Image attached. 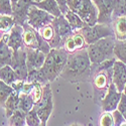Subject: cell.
Segmentation results:
<instances>
[{
    "mask_svg": "<svg viewBox=\"0 0 126 126\" xmlns=\"http://www.w3.org/2000/svg\"><path fill=\"white\" fill-rule=\"evenodd\" d=\"M67 5L89 26L98 23V8L92 0H67Z\"/></svg>",
    "mask_w": 126,
    "mask_h": 126,
    "instance_id": "obj_5",
    "label": "cell"
},
{
    "mask_svg": "<svg viewBox=\"0 0 126 126\" xmlns=\"http://www.w3.org/2000/svg\"><path fill=\"white\" fill-rule=\"evenodd\" d=\"M56 17L51 15L50 13L45 11V10L40 9L34 5H32L29 9L28 12V18H27V23L33 27L36 30H40L47 25L51 24Z\"/></svg>",
    "mask_w": 126,
    "mask_h": 126,
    "instance_id": "obj_8",
    "label": "cell"
},
{
    "mask_svg": "<svg viewBox=\"0 0 126 126\" xmlns=\"http://www.w3.org/2000/svg\"><path fill=\"white\" fill-rule=\"evenodd\" d=\"M8 47L13 51H17L20 48H24L23 44V26L15 24L13 28L9 31Z\"/></svg>",
    "mask_w": 126,
    "mask_h": 126,
    "instance_id": "obj_16",
    "label": "cell"
},
{
    "mask_svg": "<svg viewBox=\"0 0 126 126\" xmlns=\"http://www.w3.org/2000/svg\"><path fill=\"white\" fill-rule=\"evenodd\" d=\"M11 68L15 71L20 80L25 81L28 76V68L26 65V47L13 51Z\"/></svg>",
    "mask_w": 126,
    "mask_h": 126,
    "instance_id": "obj_9",
    "label": "cell"
},
{
    "mask_svg": "<svg viewBox=\"0 0 126 126\" xmlns=\"http://www.w3.org/2000/svg\"><path fill=\"white\" fill-rule=\"evenodd\" d=\"M12 57L13 50L8 47L7 44L0 40V65H1V67L11 65Z\"/></svg>",
    "mask_w": 126,
    "mask_h": 126,
    "instance_id": "obj_21",
    "label": "cell"
},
{
    "mask_svg": "<svg viewBox=\"0 0 126 126\" xmlns=\"http://www.w3.org/2000/svg\"><path fill=\"white\" fill-rule=\"evenodd\" d=\"M56 1L58 2L59 6H60V9L63 14H66L68 11H69V7L67 5V0H56Z\"/></svg>",
    "mask_w": 126,
    "mask_h": 126,
    "instance_id": "obj_37",
    "label": "cell"
},
{
    "mask_svg": "<svg viewBox=\"0 0 126 126\" xmlns=\"http://www.w3.org/2000/svg\"><path fill=\"white\" fill-rule=\"evenodd\" d=\"M121 96H122V93H120L117 90L116 86H115L114 83L112 82L109 87L107 95L105 96V98L103 99V101L100 105L102 110L105 112H113L114 110H116L118 104L120 102Z\"/></svg>",
    "mask_w": 126,
    "mask_h": 126,
    "instance_id": "obj_12",
    "label": "cell"
},
{
    "mask_svg": "<svg viewBox=\"0 0 126 126\" xmlns=\"http://www.w3.org/2000/svg\"><path fill=\"white\" fill-rule=\"evenodd\" d=\"M65 16L68 19L69 23L71 24V26H72V28H73L74 31H79L84 27L89 26L86 22L83 21L78 14H76L75 12H73L72 10H70V9H69V11L65 14Z\"/></svg>",
    "mask_w": 126,
    "mask_h": 126,
    "instance_id": "obj_23",
    "label": "cell"
},
{
    "mask_svg": "<svg viewBox=\"0 0 126 126\" xmlns=\"http://www.w3.org/2000/svg\"><path fill=\"white\" fill-rule=\"evenodd\" d=\"M99 126H114V120L111 112H105L103 111L102 115L99 118Z\"/></svg>",
    "mask_w": 126,
    "mask_h": 126,
    "instance_id": "obj_33",
    "label": "cell"
},
{
    "mask_svg": "<svg viewBox=\"0 0 126 126\" xmlns=\"http://www.w3.org/2000/svg\"><path fill=\"white\" fill-rule=\"evenodd\" d=\"M34 101L29 94L20 93L19 95V104H18V109L21 110L24 113H28L31 109L34 107Z\"/></svg>",
    "mask_w": 126,
    "mask_h": 126,
    "instance_id": "obj_24",
    "label": "cell"
},
{
    "mask_svg": "<svg viewBox=\"0 0 126 126\" xmlns=\"http://www.w3.org/2000/svg\"><path fill=\"white\" fill-rule=\"evenodd\" d=\"M26 126H27V125H26Z\"/></svg>",
    "mask_w": 126,
    "mask_h": 126,
    "instance_id": "obj_44",
    "label": "cell"
},
{
    "mask_svg": "<svg viewBox=\"0 0 126 126\" xmlns=\"http://www.w3.org/2000/svg\"><path fill=\"white\" fill-rule=\"evenodd\" d=\"M43 94H44V86L41 85L40 83H35V85H34L33 89L31 90L29 95L32 97L34 104H37L40 101L41 97H43Z\"/></svg>",
    "mask_w": 126,
    "mask_h": 126,
    "instance_id": "obj_32",
    "label": "cell"
},
{
    "mask_svg": "<svg viewBox=\"0 0 126 126\" xmlns=\"http://www.w3.org/2000/svg\"><path fill=\"white\" fill-rule=\"evenodd\" d=\"M0 80L8 84V85H12L14 82L20 79L15 73V71L11 68V66H4L0 69Z\"/></svg>",
    "mask_w": 126,
    "mask_h": 126,
    "instance_id": "obj_22",
    "label": "cell"
},
{
    "mask_svg": "<svg viewBox=\"0 0 126 126\" xmlns=\"http://www.w3.org/2000/svg\"><path fill=\"white\" fill-rule=\"evenodd\" d=\"M10 126H26V113L21 110H16L9 118Z\"/></svg>",
    "mask_w": 126,
    "mask_h": 126,
    "instance_id": "obj_26",
    "label": "cell"
},
{
    "mask_svg": "<svg viewBox=\"0 0 126 126\" xmlns=\"http://www.w3.org/2000/svg\"><path fill=\"white\" fill-rule=\"evenodd\" d=\"M68 58L69 54L64 47L51 48L50 52L47 56L44 66L39 70L28 72V76L25 82L40 83L43 86L47 83L54 82L59 76H61Z\"/></svg>",
    "mask_w": 126,
    "mask_h": 126,
    "instance_id": "obj_1",
    "label": "cell"
},
{
    "mask_svg": "<svg viewBox=\"0 0 126 126\" xmlns=\"http://www.w3.org/2000/svg\"><path fill=\"white\" fill-rule=\"evenodd\" d=\"M39 33L49 44L51 48H62L64 47V40H63L62 37L55 31L51 24L47 25L44 28H41L39 30Z\"/></svg>",
    "mask_w": 126,
    "mask_h": 126,
    "instance_id": "obj_17",
    "label": "cell"
},
{
    "mask_svg": "<svg viewBox=\"0 0 126 126\" xmlns=\"http://www.w3.org/2000/svg\"><path fill=\"white\" fill-rule=\"evenodd\" d=\"M91 74L92 63L86 48L69 55L66 66L60 77L75 84L80 82H90Z\"/></svg>",
    "mask_w": 126,
    "mask_h": 126,
    "instance_id": "obj_2",
    "label": "cell"
},
{
    "mask_svg": "<svg viewBox=\"0 0 126 126\" xmlns=\"http://www.w3.org/2000/svg\"><path fill=\"white\" fill-rule=\"evenodd\" d=\"M124 94H125V96H126V86H125V89H124V92H123Z\"/></svg>",
    "mask_w": 126,
    "mask_h": 126,
    "instance_id": "obj_41",
    "label": "cell"
},
{
    "mask_svg": "<svg viewBox=\"0 0 126 126\" xmlns=\"http://www.w3.org/2000/svg\"><path fill=\"white\" fill-rule=\"evenodd\" d=\"M80 32L85 37V40L88 46L96 43L99 39L108 37V36H115L111 24L97 23L93 26H86L82 28L80 30Z\"/></svg>",
    "mask_w": 126,
    "mask_h": 126,
    "instance_id": "obj_6",
    "label": "cell"
},
{
    "mask_svg": "<svg viewBox=\"0 0 126 126\" xmlns=\"http://www.w3.org/2000/svg\"><path fill=\"white\" fill-rule=\"evenodd\" d=\"M115 38L117 40L126 39V16H118L113 18L111 23Z\"/></svg>",
    "mask_w": 126,
    "mask_h": 126,
    "instance_id": "obj_18",
    "label": "cell"
},
{
    "mask_svg": "<svg viewBox=\"0 0 126 126\" xmlns=\"http://www.w3.org/2000/svg\"><path fill=\"white\" fill-rule=\"evenodd\" d=\"M39 126H47V123H44V122H41V124Z\"/></svg>",
    "mask_w": 126,
    "mask_h": 126,
    "instance_id": "obj_39",
    "label": "cell"
},
{
    "mask_svg": "<svg viewBox=\"0 0 126 126\" xmlns=\"http://www.w3.org/2000/svg\"><path fill=\"white\" fill-rule=\"evenodd\" d=\"M14 92V89L12 88L11 85H8V84L0 81V104L3 107L7 99L10 97V95Z\"/></svg>",
    "mask_w": 126,
    "mask_h": 126,
    "instance_id": "obj_27",
    "label": "cell"
},
{
    "mask_svg": "<svg viewBox=\"0 0 126 126\" xmlns=\"http://www.w3.org/2000/svg\"><path fill=\"white\" fill-rule=\"evenodd\" d=\"M112 113V116H113V120H114V126H121L122 124L126 123V120L124 118L123 115L116 109L114 110Z\"/></svg>",
    "mask_w": 126,
    "mask_h": 126,
    "instance_id": "obj_34",
    "label": "cell"
},
{
    "mask_svg": "<svg viewBox=\"0 0 126 126\" xmlns=\"http://www.w3.org/2000/svg\"><path fill=\"white\" fill-rule=\"evenodd\" d=\"M71 126H80L79 124H73V125H71Z\"/></svg>",
    "mask_w": 126,
    "mask_h": 126,
    "instance_id": "obj_42",
    "label": "cell"
},
{
    "mask_svg": "<svg viewBox=\"0 0 126 126\" xmlns=\"http://www.w3.org/2000/svg\"><path fill=\"white\" fill-rule=\"evenodd\" d=\"M40 1H43V0H34V2H40Z\"/></svg>",
    "mask_w": 126,
    "mask_h": 126,
    "instance_id": "obj_40",
    "label": "cell"
},
{
    "mask_svg": "<svg viewBox=\"0 0 126 126\" xmlns=\"http://www.w3.org/2000/svg\"><path fill=\"white\" fill-rule=\"evenodd\" d=\"M34 108L37 111V114L41 122L47 123L50 114L54 109V102H52V91L50 89L49 83L44 85V94L40 101L34 105Z\"/></svg>",
    "mask_w": 126,
    "mask_h": 126,
    "instance_id": "obj_7",
    "label": "cell"
},
{
    "mask_svg": "<svg viewBox=\"0 0 126 126\" xmlns=\"http://www.w3.org/2000/svg\"><path fill=\"white\" fill-rule=\"evenodd\" d=\"M47 56L45 52L38 49H32L26 47V65L28 68V72L39 70L44 66Z\"/></svg>",
    "mask_w": 126,
    "mask_h": 126,
    "instance_id": "obj_14",
    "label": "cell"
},
{
    "mask_svg": "<svg viewBox=\"0 0 126 126\" xmlns=\"http://www.w3.org/2000/svg\"><path fill=\"white\" fill-rule=\"evenodd\" d=\"M98 8V23L111 24L113 21L114 0H92Z\"/></svg>",
    "mask_w": 126,
    "mask_h": 126,
    "instance_id": "obj_10",
    "label": "cell"
},
{
    "mask_svg": "<svg viewBox=\"0 0 126 126\" xmlns=\"http://www.w3.org/2000/svg\"><path fill=\"white\" fill-rule=\"evenodd\" d=\"M51 25L54 27L56 32L64 40V44H65V40L67 39V37L74 33V30H73L71 24L69 23L68 19L66 18V16L64 14H62L59 17H56L54 19V21L51 22Z\"/></svg>",
    "mask_w": 126,
    "mask_h": 126,
    "instance_id": "obj_15",
    "label": "cell"
},
{
    "mask_svg": "<svg viewBox=\"0 0 126 126\" xmlns=\"http://www.w3.org/2000/svg\"><path fill=\"white\" fill-rule=\"evenodd\" d=\"M117 110L123 115L125 120H126V96L125 94L122 93V96H121V99H120V102L117 106Z\"/></svg>",
    "mask_w": 126,
    "mask_h": 126,
    "instance_id": "obj_35",
    "label": "cell"
},
{
    "mask_svg": "<svg viewBox=\"0 0 126 126\" xmlns=\"http://www.w3.org/2000/svg\"><path fill=\"white\" fill-rule=\"evenodd\" d=\"M121 126H126V123H124V124H122Z\"/></svg>",
    "mask_w": 126,
    "mask_h": 126,
    "instance_id": "obj_43",
    "label": "cell"
},
{
    "mask_svg": "<svg viewBox=\"0 0 126 126\" xmlns=\"http://www.w3.org/2000/svg\"><path fill=\"white\" fill-rule=\"evenodd\" d=\"M33 1L34 0H19L16 4L12 5V16L14 18L15 24L23 26L27 22L28 12L30 7L33 5Z\"/></svg>",
    "mask_w": 126,
    "mask_h": 126,
    "instance_id": "obj_11",
    "label": "cell"
},
{
    "mask_svg": "<svg viewBox=\"0 0 126 126\" xmlns=\"http://www.w3.org/2000/svg\"><path fill=\"white\" fill-rule=\"evenodd\" d=\"M113 18L118 16H126V0H114Z\"/></svg>",
    "mask_w": 126,
    "mask_h": 126,
    "instance_id": "obj_29",
    "label": "cell"
},
{
    "mask_svg": "<svg viewBox=\"0 0 126 126\" xmlns=\"http://www.w3.org/2000/svg\"><path fill=\"white\" fill-rule=\"evenodd\" d=\"M115 40V36H108L88 46L87 50L92 65H100L108 60L116 59L114 52Z\"/></svg>",
    "mask_w": 126,
    "mask_h": 126,
    "instance_id": "obj_4",
    "label": "cell"
},
{
    "mask_svg": "<svg viewBox=\"0 0 126 126\" xmlns=\"http://www.w3.org/2000/svg\"><path fill=\"white\" fill-rule=\"evenodd\" d=\"M15 25L13 16L10 15H0V31L1 33L9 32Z\"/></svg>",
    "mask_w": 126,
    "mask_h": 126,
    "instance_id": "obj_28",
    "label": "cell"
},
{
    "mask_svg": "<svg viewBox=\"0 0 126 126\" xmlns=\"http://www.w3.org/2000/svg\"><path fill=\"white\" fill-rule=\"evenodd\" d=\"M24 82L25 81H23V80H17L16 82H14L13 84H12V88L17 92V93H21V91H22V88H23V85H24Z\"/></svg>",
    "mask_w": 126,
    "mask_h": 126,
    "instance_id": "obj_36",
    "label": "cell"
},
{
    "mask_svg": "<svg viewBox=\"0 0 126 126\" xmlns=\"http://www.w3.org/2000/svg\"><path fill=\"white\" fill-rule=\"evenodd\" d=\"M115 57L117 60L123 62L126 65V39L125 40H115Z\"/></svg>",
    "mask_w": 126,
    "mask_h": 126,
    "instance_id": "obj_25",
    "label": "cell"
},
{
    "mask_svg": "<svg viewBox=\"0 0 126 126\" xmlns=\"http://www.w3.org/2000/svg\"><path fill=\"white\" fill-rule=\"evenodd\" d=\"M33 5L45 10V11H47L48 13H50L55 17H59L63 14L61 9H60V6L56 0H43V1H40V2H34L33 1Z\"/></svg>",
    "mask_w": 126,
    "mask_h": 126,
    "instance_id": "obj_19",
    "label": "cell"
},
{
    "mask_svg": "<svg viewBox=\"0 0 126 126\" xmlns=\"http://www.w3.org/2000/svg\"><path fill=\"white\" fill-rule=\"evenodd\" d=\"M19 1V0H11V2H12V5H14V4H16L17 2Z\"/></svg>",
    "mask_w": 126,
    "mask_h": 126,
    "instance_id": "obj_38",
    "label": "cell"
},
{
    "mask_svg": "<svg viewBox=\"0 0 126 126\" xmlns=\"http://www.w3.org/2000/svg\"><path fill=\"white\" fill-rule=\"evenodd\" d=\"M41 124V120L37 114L36 109L33 107L26 114V125L27 126H39Z\"/></svg>",
    "mask_w": 126,
    "mask_h": 126,
    "instance_id": "obj_30",
    "label": "cell"
},
{
    "mask_svg": "<svg viewBox=\"0 0 126 126\" xmlns=\"http://www.w3.org/2000/svg\"><path fill=\"white\" fill-rule=\"evenodd\" d=\"M19 95L20 94L17 93L15 90L14 92L10 95V97L7 99L5 105L3 106V108L5 109V115L6 117L9 119L10 117L13 115V113L18 110V104H19Z\"/></svg>",
    "mask_w": 126,
    "mask_h": 126,
    "instance_id": "obj_20",
    "label": "cell"
},
{
    "mask_svg": "<svg viewBox=\"0 0 126 126\" xmlns=\"http://www.w3.org/2000/svg\"><path fill=\"white\" fill-rule=\"evenodd\" d=\"M13 8L11 0H0V15L12 16Z\"/></svg>",
    "mask_w": 126,
    "mask_h": 126,
    "instance_id": "obj_31",
    "label": "cell"
},
{
    "mask_svg": "<svg viewBox=\"0 0 126 126\" xmlns=\"http://www.w3.org/2000/svg\"><path fill=\"white\" fill-rule=\"evenodd\" d=\"M112 82L120 93L124 92L126 86V65L119 60L115 61L113 65Z\"/></svg>",
    "mask_w": 126,
    "mask_h": 126,
    "instance_id": "obj_13",
    "label": "cell"
},
{
    "mask_svg": "<svg viewBox=\"0 0 126 126\" xmlns=\"http://www.w3.org/2000/svg\"><path fill=\"white\" fill-rule=\"evenodd\" d=\"M116 59H112L100 65H92L90 82L92 83L94 89V101L98 105H101L112 83L113 65Z\"/></svg>",
    "mask_w": 126,
    "mask_h": 126,
    "instance_id": "obj_3",
    "label": "cell"
}]
</instances>
